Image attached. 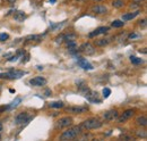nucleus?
Listing matches in <instances>:
<instances>
[{
  "instance_id": "nucleus-1",
  "label": "nucleus",
  "mask_w": 147,
  "mask_h": 141,
  "mask_svg": "<svg viewBox=\"0 0 147 141\" xmlns=\"http://www.w3.org/2000/svg\"><path fill=\"white\" fill-rule=\"evenodd\" d=\"M80 126H74V128H70L68 129L67 131H65L61 136H60V140L62 141H67V140H74L76 139L79 133H80Z\"/></svg>"
},
{
  "instance_id": "nucleus-2",
  "label": "nucleus",
  "mask_w": 147,
  "mask_h": 141,
  "mask_svg": "<svg viewBox=\"0 0 147 141\" xmlns=\"http://www.w3.org/2000/svg\"><path fill=\"white\" fill-rule=\"evenodd\" d=\"M102 125H103V123L100 118L92 117V118H88L85 122H83L80 128H83L85 130H95V129H100Z\"/></svg>"
},
{
  "instance_id": "nucleus-3",
  "label": "nucleus",
  "mask_w": 147,
  "mask_h": 141,
  "mask_svg": "<svg viewBox=\"0 0 147 141\" xmlns=\"http://www.w3.org/2000/svg\"><path fill=\"white\" fill-rule=\"evenodd\" d=\"M26 72L19 71V70H11L7 73H0V77H6V79H20L24 76Z\"/></svg>"
},
{
  "instance_id": "nucleus-4",
  "label": "nucleus",
  "mask_w": 147,
  "mask_h": 141,
  "mask_svg": "<svg viewBox=\"0 0 147 141\" xmlns=\"http://www.w3.org/2000/svg\"><path fill=\"white\" fill-rule=\"evenodd\" d=\"M73 124V117L66 116V117H61L60 120L57 121L56 123V128L57 129H64V128H69Z\"/></svg>"
},
{
  "instance_id": "nucleus-5",
  "label": "nucleus",
  "mask_w": 147,
  "mask_h": 141,
  "mask_svg": "<svg viewBox=\"0 0 147 141\" xmlns=\"http://www.w3.org/2000/svg\"><path fill=\"white\" fill-rule=\"evenodd\" d=\"M32 118H33V116L28 115L27 113H20V114H18V115L16 116V118H15V123H16V124H18V125H23L24 123H25V124H27Z\"/></svg>"
},
{
  "instance_id": "nucleus-6",
  "label": "nucleus",
  "mask_w": 147,
  "mask_h": 141,
  "mask_svg": "<svg viewBox=\"0 0 147 141\" xmlns=\"http://www.w3.org/2000/svg\"><path fill=\"white\" fill-rule=\"evenodd\" d=\"M79 51L83 52V54H85V55H87V56H89V55L95 54V48H94V46L92 43L85 42V43H83L79 47Z\"/></svg>"
},
{
  "instance_id": "nucleus-7",
  "label": "nucleus",
  "mask_w": 147,
  "mask_h": 141,
  "mask_svg": "<svg viewBox=\"0 0 147 141\" xmlns=\"http://www.w3.org/2000/svg\"><path fill=\"white\" fill-rule=\"evenodd\" d=\"M66 111L73 114H83V113H86L88 108L85 106H72V107H67Z\"/></svg>"
},
{
  "instance_id": "nucleus-8",
  "label": "nucleus",
  "mask_w": 147,
  "mask_h": 141,
  "mask_svg": "<svg viewBox=\"0 0 147 141\" xmlns=\"http://www.w3.org/2000/svg\"><path fill=\"white\" fill-rule=\"evenodd\" d=\"M30 84L33 87H43L47 84V80L42 76H36V77H33L30 80Z\"/></svg>"
},
{
  "instance_id": "nucleus-9",
  "label": "nucleus",
  "mask_w": 147,
  "mask_h": 141,
  "mask_svg": "<svg viewBox=\"0 0 147 141\" xmlns=\"http://www.w3.org/2000/svg\"><path fill=\"white\" fill-rule=\"evenodd\" d=\"M134 114H135V112H134L133 109H128V111H126L120 117H118V122H119V123H125L127 120L131 118V117L134 116Z\"/></svg>"
},
{
  "instance_id": "nucleus-10",
  "label": "nucleus",
  "mask_w": 147,
  "mask_h": 141,
  "mask_svg": "<svg viewBox=\"0 0 147 141\" xmlns=\"http://www.w3.org/2000/svg\"><path fill=\"white\" fill-rule=\"evenodd\" d=\"M89 95H86V98L89 103H93V104H100L101 103V99L98 98V93L97 92H93V91H88Z\"/></svg>"
},
{
  "instance_id": "nucleus-11",
  "label": "nucleus",
  "mask_w": 147,
  "mask_h": 141,
  "mask_svg": "<svg viewBox=\"0 0 147 141\" xmlns=\"http://www.w3.org/2000/svg\"><path fill=\"white\" fill-rule=\"evenodd\" d=\"M108 31H109V27H108V26H100V27H97L95 31L91 32L88 36H89V38H94V36H97V35H100V34H105Z\"/></svg>"
},
{
  "instance_id": "nucleus-12",
  "label": "nucleus",
  "mask_w": 147,
  "mask_h": 141,
  "mask_svg": "<svg viewBox=\"0 0 147 141\" xmlns=\"http://www.w3.org/2000/svg\"><path fill=\"white\" fill-rule=\"evenodd\" d=\"M77 64L81 67V68H84V70H87V71H92L94 67H93V65L91 64V63H88L86 59H84V58H79L78 60H77Z\"/></svg>"
},
{
  "instance_id": "nucleus-13",
  "label": "nucleus",
  "mask_w": 147,
  "mask_h": 141,
  "mask_svg": "<svg viewBox=\"0 0 147 141\" xmlns=\"http://www.w3.org/2000/svg\"><path fill=\"white\" fill-rule=\"evenodd\" d=\"M103 117L105 118V121H113L114 118L118 117V112L114 111V109H111V111H108L104 113Z\"/></svg>"
},
{
  "instance_id": "nucleus-14",
  "label": "nucleus",
  "mask_w": 147,
  "mask_h": 141,
  "mask_svg": "<svg viewBox=\"0 0 147 141\" xmlns=\"http://www.w3.org/2000/svg\"><path fill=\"white\" fill-rule=\"evenodd\" d=\"M92 11L95 13V14H101L102 15V14H106L108 8L105 6H103V5H96V6H94L92 8Z\"/></svg>"
},
{
  "instance_id": "nucleus-15",
  "label": "nucleus",
  "mask_w": 147,
  "mask_h": 141,
  "mask_svg": "<svg viewBox=\"0 0 147 141\" xmlns=\"http://www.w3.org/2000/svg\"><path fill=\"white\" fill-rule=\"evenodd\" d=\"M110 42H111V38H103L100 40H95V44L98 47H104V46L109 44Z\"/></svg>"
},
{
  "instance_id": "nucleus-16",
  "label": "nucleus",
  "mask_w": 147,
  "mask_h": 141,
  "mask_svg": "<svg viewBox=\"0 0 147 141\" xmlns=\"http://www.w3.org/2000/svg\"><path fill=\"white\" fill-rule=\"evenodd\" d=\"M139 15V11L137 10V11H134V13H129V14H125L123 16H122V21L123 22H127V21H130V19H133V18H135L136 16H138Z\"/></svg>"
},
{
  "instance_id": "nucleus-17",
  "label": "nucleus",
  "mask_w": 147,
  "mask_h": 141,
  "mask_svg": "<svg viewBox=\"0 0 147 141\" xmlns=\"http://www.w3.org/2000/svg\"><path fill=\"white\" fill-rule=\"evenodd\" d=\"M14 18L17 21V22H23L25 18H26V15H25V13L24 11H16L15 14H14Z\"/></svg>"
},
{
  "instance_id": "nucleus-18",
  "label": "nucleus",
  "mask_w": 147,
  "mask_h": 141,
  "mask_svg": "<svg viewBox=\"0 0 147 141\" xmlns=\"http://www.w3.org/2000/svg\"><path fill=\"white\" fill-rule=\"evenodd\" d=\"M137 124H138V125H142V126H146L147 125L146 116H139V117L137 118Z\"/></svg>"
},
{
  "instance_id": "nucleus-19",
  "label": "nucleus",
  "mask_w": 147,
  "mask_h": 141,
  "mask_svg": "<svg viewBox=\"0 0 147 141\" xmlns=\"http://www.w3.org/2000/svg\"><path fill=\"white\" fill-rule=\"evenodd\" d=\"M20 103H22V98L17 97V98H16V99H15V100H14V101H12V103L9 105V106H8V108H14V107H17V106H18Z\"/></svg>"
},
{
  "instance_id": "nucleus-20",
  "label": "nucleus",
  "mask_w": 147,
  "mask_h": 141,
  "mask_svg": "<svg viewBox=\"0 0 147 141\" xmlns=\"http://www.w3.org/2000/svg\"><path fill=\"white\" fill-rule=\"evenodd\" d=\"M130 62H131L133 64H135V65H138V64H142V63H143V59H142V58H138V57H136V56H131V57H130Z\"/></svg>"
},
{
  "instance_id": "nucleus-21",
  "label": "nucleus",
  "mask_w": 147,
  "mask_h": 141,
  "mask_svg": "<svg viewBox=\"0 0 147 141\" xmlns=\"http://www.w3.org/2000/svg\"><path fill=\"white\" fill-rule=\"evenodd\" d=\"M112 6L116 7V8H121V7L125 6V2H123V0H114L112 2Z\"/></svg>"
},
{
  "instance_id": "nucleus-22",
  "label": "nucleus",
  "mask_w": 147,
  "mask_h": 141,
  "mask_svg": "<svg viewBox=\"0 0 147 141\" xmlns=\"http://www.w3.org/2000/svg\"><path fill=\"white\" fill-rule=\"evenodd\" d=\"M50 106L52 108H61V107H64V103L62 101H54V103H51Z\"/></svg>"
},
{
  "instance_id": "nucleus-23",
  "label": "nucleus",
  "mask_w": 147,
  "mask_h": 141,
  "mask_svg": "<svg viewBox=\"0 0 147 141\" xmlns=\"http://www.w3.org/2000/svg\"><path fill=\"white\" fill-rule=\"evenodd\" d=\"M125 25V22L123 21H114V22H112V26L113 27H122Z\"/></svg>"
},
{
  "instance_id": "nucleus-24",
  "label": "nucleus",
  "mask_w": 147,
  "mask_h": 141,
  "mask_svg": "<svg viewBox=\"0 0 147 141\" xmlns=\"http://www.w3.org/2000/svg\"><path fill=\"white\" fill-rule=\"evenodd\" d=\"M41 38V35H28L26 38V41H39Z\"/></svg>"
},
{
  "instance_id": "nucleus-25",
  "label": "nucleus",
  "mask_w": 147,
  "mask_h": 141,
  "mask_svg": "<svg viewBox=\"0 0 147 141\" xmlns=\"http://www.w3.org/2000/svg\"><path fill=\"white\" fill-rule=\"evenodd\" d=\"M110 95H111V89L104 88V89H103V97H104V98H109Z\"/></svg>"
},
{
  "instance_id": "nucleus-26",
  "label": "nucleus",
  "mask_w": 147,
  "mask_h": 141,
  "mask_svg": "<svg viewBox=\"0 0 147 141\" xmlns=\"http://www.w3.org/2000/svg\"><path fill=\"white\" fill-rule=\"evenodd\" d=\"M9 38V35L7 33H0V41H6Z\"/></svg>"
},
{
  "instance_id": "nucleus-27",
  "label": "nucleus",
  "mask_w": 147,
  "mask_h": 141,
  "mask_svg": "<svg viewBox=\"0 0 147 141\" xmlns=\"http://www.w3.org/2000/svg\"><path fill=\"white\" fill-rule=\"evenodd\" d=\"M136 133H137V136H138V137H142V138L146 139V137H147L146 131H143V132H136Z\"/></svg>"
},
{
  "instance_id": "nucleus-28",
  "label": "nucleus",
  "mask_w": 147,
  "mask_h": 141,
  "mask_svg": "<svg viewBox=\"0 0 147 141\" xmlns=\"http://www.w3.org/2000/svg\"><path fill=\"white\" fill-rule=\"evenodd\" d=\"M139 35L138 34H136V33H133V34H130L129 35V39H136V38H138Z\"/></svg>"
},
{
  "instance_id": "nucleus-29",
  "label": "nucleus",
  "mask_w": 147,
  "mask_h": 141,
  "mask_svg": "<svg viewBox=\"0 0 147 141\" xmlns=\"http://www.w3.org/2000/svg\"><path fill=\"white\" fill-rule=\"evenodd\" d=\"M145 0H134V3H137V5H140L142 2H144Z\"/></svg>"
},
{
  "instance_id": "nucleus-30",
  "label": "nucleus",
  "mask_w": 147,
  "mask_h": 141,
  "mask_svg": "<svg viewBox=\"0 0 147 141\" xmlns=\"http://www.w3.org/2000/svg\"><path fill=\"white\" fill-rule=\"evenodd\" d=\"M7 1H8V2H9V3H14V2H15V1H16V0H7Z\"/></svg>"
},
{
  "instance_id": "nucleus-31",
  "label": "nucleus",
  "mask_w": 147,
  "mask_h": 141,
  "mask_svg": "<svg viewBox=\"0 0 147 141\" xmlns=\"http://www.w3.org/2000/svg\"><path fill=\"white\" fill-rule=\"evenodd\" d=\"M37 70H40V71L43 70V66H37Z\"/></svg>"
},
{
  "instance_id": "nucleus-32",
  "label": "nucleus",
  "mask_w": 147,
  "mask_h": 141,
  "mask_svg": "<svg viewBox=\"0 0 147 141\" xmlns=\"http://www.w3.org/2000/svg\"><path fill=\"white\" fill-rule=\"evenodd\" d=\"M56 1H57V0H50V2H51V3H54Z\"/></svg>"
},
{
  "instance_id": "nucleus-33",
  "label": "nucleus",
  "mask_w": 147,
  "mask_h": 141,
  "mask_svg": "<svg viewBox=\"0 0 147 141\" xmlns=\"http://www.w3.org/2000/svg\"><path fill=\"white\" fill-rule=\"evenodd\" d=\"M96 1H102V0H96Z\"/></svg>"
},
{
  "instance_id": "nucleus-34",
  "label": "nucleus",
  "mask_w": 147,
  "mask_h": 141,
  "mask_svg": "<svg viewBox=\"0 0 147 141\" xmlns=\"http://www.w3.org/2000/svg\"><path fill=\"white\" fill-rule=\"evenodd\" d=\"M78 1H80V0H78Z\"/></svg>"
}]
</instances>
